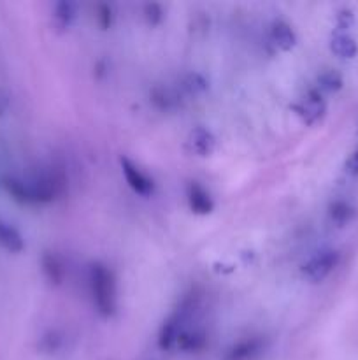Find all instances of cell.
<instances>
[{
  "label": "cell",
  "mask_w": 358,
  "mask_h": 360,
  "mask_svg": "<svg viewBox=\"0 0 358 360\" xmlns=\"http://www.w3.org/2000/svg\"><path fill=\"white\" fill-rule=\"evenodd\" d=\"M90 288L93 302L102 315L109 316L116 309V281L107 267L95 264L90 269Z\"/></svg>",
  "instance_id": "cell-1"
},
{
  "label": "cell",
  "mask_w": 358,
  "mask_h": 360,
  "mask_svg": "<svg viewBox=\"0 0 358 360\" xmlns=\"http://www.w3.org/2000/svg\"><path fill=\"white\" fill-rule=\"evenodd\" d=\"M190 146L197 155L206 157L214 150V136L204 127H199L190 134Z\"/></svg>",
  "instance_id": "cell-8"
},
{
  "label": "cell",
  "mask_w": 358,
  "mask_h": 360,
  "mask_svg": "<svg viewBox=\"0 0 358 360\" xmlns=\"http://www.w3.org/2000/svg\"><path fill=\"white\" fill-rule=\"evenodd\" d=\"M72 9H74L72 4H60L58 14H56V16H58V20H60V23H62V25H69L70 23V20L74 18V11Z\"/></svg>",
  "instance_id": "cell-13"
},
{
  "label": "cell",
  "mask_w": 358,
  "mask_h": 360,
  "mask_svg": "<svg viewBox=\"0 0 358 360\" xmlns=\"http://www.w3.org/2000/svg\"><path fill=\"white\" fill-rule=\"evenodd\" d=\"M0 243H2L7 250H13V252H20V250L23 248L21 236L18 234L14 229H11L9 225L2 224V221H0Z\"/></svg>",
  "instance_id": "cell-11"
},
{
  "label": "cell",
  "mask_w": 358,
  "mask_h": 360,
  "mask_svg": "<svg viewBox=\"0 0 358 360\" xmlns=\"http://www.w3.org/2000/svg\"><path fill=\"white\" fill-rule=\"evenodd\" d=\"M329 214H330V220L340 227V225H346L347 221L353 218L354 210L350 206V204L344 202V200H337V202H333L332 206H330Z\"/></svg>",
  "instance_id": "cell-10"
},
{
  "label": "cell",
  "mask_w": 358,
  "mask_h": 360,
  "mask_svg": "<svg viewBox=\"0 0 358 360\" xmlns=\"http://www.w3.org/2000/svg\"><path fill=\"white\" fill-rule=\"evenodd\" d=\"M339 260V252H336V250H323V252L311 257V259L302 266V274H304V278H307L309 281H312V283H318V281H323L325 278H329L330 274H332V271L336 269Z\"/></svg>",
  "instance_id": "cell-2"
},
{
  "label": "cell",
  "mask_w": 358,
  "mask_h": 360,
  "mask_svg": "<svg viewBox=\"0 0 358 360\" xmlns=\"http://www.w3.org/2000/svg\"><path fill=\"white\" fill-rule=\"evenodd\" d=\"M326 111V105L325 101H323L321 94L318 90H311L307 91L304 98H302L300 105H298V112H300L302 120L309 125H314L318 123L319 120L323 118Z\"/></svg>",
  "instance_id": "cell-4"
},
{
  "label": "cell",
  "mask_w": 358,
  "mask_h": 360,
  "mask_svg": "<svg viewBox=\"0 0 358 360\" xmlns=\"http://www.w3.org/2000/svg\"><path fill=\"white\" fill-rule=\"evenodd\" d=\"M319 86L326 91H337L343 86V77L336 70H325V72L319 76Z\"/></svg>",
  "instance_id": "cell-12"
},
{
  "label": "cell",
  "mask_w": 358,
  "mask_h": 360,
  "mask_svg": "<svg viewBox=\"0 0 358 360\" xmlns=\"http://www.w3.org/2000/svg\"><path fill=\"white\" fill-rule=\"evenodd\" d=\"M270 39L281 49H290L295 44L293 30H291L290 25L283 23V21H277V23L272 25V28H270Z\"/></svg>",
  "instance_id": "cell-9"
},
{
  "label": "cell",
  "mask_w": 358,
  "mask_h": 360,
  "mask_svg": "<svg viewBox=\"0 0 358 360\" xmlns=\"http://www.w3.org/2000/svg\"><path fill=\"white\" fill-rule=\"evenodd\" d=\"M188 204L190 210L197 214H207L213 211V200H211L209 193L197 183H192L188 186Z\"/></svg>",
  "instance_id": "cell-6"
},
{
  "label": "cell",
  "mask_w": 358,
  "mask_h": 360,
  "mask_svg": "<svg viewBox=\"0 0 358 360\" xmlns=\"http://www.w3.org/2000/svg\"><path fill=\"white\" fill-rule=\"evenodd\" d=\"M121 171L123 176H125L126 183H128L130 188L133 190L139 195H151L153 193V181L137 167L133 162H130L128 158H123L121 160Z\"/></svg>",
  "instance_id": "cell-3"
},
{
  "label": "cell",
  "mask_w": 358,
  "mask_h": 360,
  "mask_svg": "<svg viewBox=\"0 0 358 360\" xmlns=\"http://www.w3.org/2000/svg\"><path fill=\"white\" fill-rule=\"evenodd\" d=\"M347 174L358 176V148L350 155V158L346 160V165H344Z\"/></svg>",
  "instance_id": "cell-14"
},
{
  "label": "cell",
  "mask_w": 358,
  "mask_h": 360,
  "mask_svg": "<svg viewBox=\"0 0 358 360\" xmlns=\"http://www.w3.org/2000/svg\"><path fill=\"white\" fill-rule=\"evenodd\" d=\"M260 352H262V341L253 338V340H244L232 347L223 360H253Z\"/></svg>",
  "instance_id": "cell-7"
},
{
  "label": "cell",
  "mask_w": 358,
  "mask_h": 360,
  "mask_svg": "<svg viewBox=\"0 0 358 360\" xmlns=\"http://www.w3.org/2000/svg\"><path fill=\"white\" fill-rule=\"evenodd\" d=\"M146 11L150 13V14H146L147 20H150V23H153V25L160 23V20H161L160 7H158V6H147Z\"/></svg>",
  "instance_id": "cell-15"
},
{
  "label": "cell",
  "mask_w": 358,
  "mask_h": 360,
  "mask_svg": "<svg viewBox=\"0 0 358 360\" xmlns=\"http://www.w3.org/2000/svg\"><path fill=\"white\" fill-rule=\"evenodd\" d=\"M330 49H332V51L336 53L339 58L350 60V58H354V56H357L358 44L350 32L337 30L336 34H333L332 42H330Z\"/></svg>",
  "instance_id": "cell-5"
}]
</instances>
